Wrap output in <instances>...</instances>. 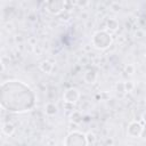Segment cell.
I'll return each instance as SVG.
<instances>
[{
	"label": "cell",
	"instance_id": "6da1fadb",
	"mask_svg": "<svg viewBox=\"0 0 146 146\" xmlns=\"http://www.w3.org/2000/svg\"><path fill=\"white\" fill-rule=\"evenodd\" d=\"M35 105L33 90L21 81H7L1 84V106L2 108L21 113L30 111Z\"/></svg>",
	"mask_w": 146,
	"mask_h": 146
},
{
	"label": "cell",
	"instance_id": "7a4b0ae2",
	"mask_svg": "<svg viewBox=\"0 0 146 146\" xmlns=\"http://www.w3.org/2000/svg\"><path fill=\"white\" fill-rule=\"evenodd\" d=\"M112 43V38L106 31H98L92 36V44L97 49H106Z\"/></svg>",
	"mask_w": 146,
	"mask_h": 146
},
{
	"label": "cell",
	"instance_id": "3957f363",
	"mask_svg": "<svg viewBox=\"0 0 146 146\" xmlns=\"http://www.w3.org/2000/svg\"><path fill=\"white\" fill-rule=\"evenodd\" d=\"M64 145L65 146H87V139H86V135H83L80 131H72L70 132L65 140H64Z\"/></svg>",
	"mask_w": 146,
	"mask_h": 146
},
{
	"label": "cell",
	"instance_id": "277c9868",
	"mask_svg": "<svg viewBox=\"0 0 146 146\" xmlns=\"http://www.w3.org/2000/svg\"><path fill=\"white\" fill-rule=\"evenodd\" d=\"M47 6V10L52 14V15H58L60 13H63V10L65 9V1H48L46 3Z\"/></svg>",
	"mask_w": 146,
	"mask_h": 146
},
{
	"label": "cell",
	"instance_id": "5b68a950",
	"mask_svg": "<svg viewBox=\"0 0 146 146\" xmlns=\"http://www.w3.org/2000/svg\"><path fill=\"white\" fill-rule=\"evenodd\" d=\"M79 97H80V94H79L78 89H75V88H70V89H67V90L64 92V95H63L64 102H65L66 104H71V105H73V104L79 99Z\"/></svg>",
	"mask_w": 146,
	"mask_h": 146
},
{
	"label": "cell",
	"instance_id": "8992f818",
	"mask_svg": "<svg viewBox=\"0 0 146 146\" xmlns=\"http://www.w3.org/2000/svg\"><path fill=\"white\" fill-rule=\"evenodd\" d=\"M143 129H144V128H143V125H141L139 122L133 121V122L129 123L127 132H128V135H129L130 137H132V138H137V137H140Z\"/></svg>",
	"mask_w": 146,
	"mask_h": 146
},
{
	"label": "cell",
	"instance_id": "52a82bcc",
	"mask_svg": "<svg viewBox=\"0 0 146 146\" xmlns=\"http://www.w3.org/2000/svg\"><path fill=\"white\" fill-rule=\"evenodd\" d=\"M97 79V73L94 71V70H89L86 72L84 74V81L87 83H94Z\"/></svg>",
	"mask_w": 146,
	"mask_h": 146
},
{
	"label": "cell",
	"instance_id": "ba28073f",
	"mask_svg": "<svg viewBox=\"0 0 146 146\" xmlns=\"http://www.w3.org/2000/svg\"><path fill=\"white\" fill-rule=\"evenodd\" d=\"M52 68H54V65L49 60H44L40 64V70L44 73H50L52 71Z\"/></svg>",
	"mask_w": 146,
	"mask_h": 146
},
{
	"label": "cell",
	"instance_id": "9c48e42d",
	"mask_svg": "<svg viewBox=\"0 0 146 146\" xmlns=\"http://www.w3.org/2000/svg\"><path fill=\"white\" fill-rule=\"evenodd\" d=\"M14 131H15V127H14L11 123L7 122V123H5V124L2 125V132H3L6 136H11V135L14 133Z\"/></svg>",
	"mask_w": 146,
	"mask_h": 146
},
{
	"label": "cell",
	"instance_id": "30bf717a",
	"mask_svg": "<svg viewBox=\"0 0 146 146\" xmlns=\"http://www.w3.org/2000/svg\"><path fill=\"white\" fill-rule=\"evenodd\" d=\"M44 111H46V113H47L48 115L52 116V115H55V114L57 113V106H56L54 103H48V104L46 105V107H44Z\"/></svg>",
	"mask_w": 146,
	"mask_h": 146
},
{
	"label": "cell",
	"instance_id": "8fae6325",
	"mask_svg": "<svg viewBox=\"0 0 146 146\" xmlns=\"http://www.w3.org/2000/svg\"><path fill=\"white\" fill-rule=\"evenodd\" d=\"M107 27H108L110 30H112V31H115V30L119 27L117 21H116L115 18H110V19L107 21Z\"/></svg>",
	"mask_w": 146,
	"mask_h": 146
},
{
	"label": "cell",
	"instance_id": "7c38bea8",
	"mask_svg": "<svg viewBox=\"0 0 146 146\" xmlns=\"http://www.w3.org/2000/svg\"><path fill=\"white\" fill-rule=\"evenodd\" d=\"M81 120H82V115H81V113H80L79 111H74V112L72 113V115H71V121L75 122V123H79Z\"/></svg>",
	"mask_w": 146,
	"mask_h": 146
},
{
	"label": "cell",
	"instance_id": "4fadbf2b",
	"mask_svg": "<svg viewBox=\"0 0 146 146\" xmlns=\"http://www.w3.org/2000/svg\"><path fill=\"white\" fill-rule=\"evenodd\" d=\"M86 139H87V143H88V145H94L95 143H96V135L94 133V132H88L87 135H86Z\"/></svg>",
	"mask_w": 146,
	"mask_h": 146
},
{
	"label": "cell",
	"instance_id": "5bb4252c",
	"mask_svg": "<svg viewBox=\"0 0 146 146\" xmlns=\"http://www.w3.org/2000/svg\"><path fill=\"white\" fill-rule=\"evenodd\" d=\"M124 88H125V91H131L133 89V83L131 82H125L124 83Z\"/></svg>",
	"mask_w": 146,
	"mask_h": 146
},
{
	"label": "cell",
	"instance_id": "9a60e30c",
	"mask_svg": "<svg viewBox=\"0 0 146 146\" xmlns=\"http://www.w3.org/2000/svg\"><path fill=\"white\" fill-rule=\"evenodd\" d=\"M116 89H117V91H120V92H124V91H125L124 83H117V84H116Z\"/></svg>",
	"mask_w": 146,
	"mask_h": 146
},
{
	"label": "cell",
	"instance_id": "2e32d148",
	"mask_svg": "<svg viewBox=\"0 0 146 146\" xmlns=\"http://www.w3.org/2000/svg\"><path fill=\"white\" fill-rule=\"evenodd\" d=\"M133 70H135V68H133V66H132V65H128V66L125 67V71H127L128 73H130V74H131V73H133Z\"/></svg>",
	"mask_w": 146,
	"mask_h": 146
},
{
	"label": "cell",
	"instance_id": "e0dca14e",
	"mask_svg": "<svg viewBox=\"0 0 146 146\" xmlns=\"http://www.w3.org/2000/svg\"><path fill=\"white\" fill-rule=\"evenodd\" d=\"M140 137H143V138H146V128H144V129H143V131H141V135H140Z\"/></svg>",
	"mask_w": 146,
	"mask_h": 146
},
{
	"label": "cell",
	"instance_id": "ac0fdd59",
	"mask_svg": "<svg viewBox=\"0 0 146 146\" xmlns=\"http://www.w3.org/2000/svg\"><path fill=\"white\" fill-rule=\"evenodd\" d=\"M143 119H144V121H146V113L143 115Z\"/></svg>",
	"mask_w": 146,
	"mask_h": 146
}]
</instances>
